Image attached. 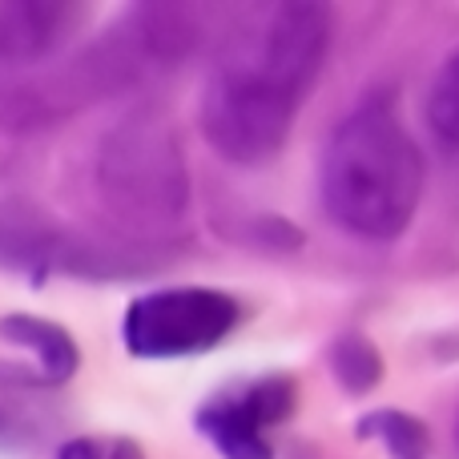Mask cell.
Instances as JSON below:
<instances>
[{
    "label": "cell",
    "mask_w": 459,
    "mask_h": 459,
    "mask_svg": "<svg viewBox=\"0 0 459 459\" xmlns=\"http://www.w3.org/2000/svg\"><path fill=\"white\" fill-rule=\"evenodd\" d=\"M202 21L190 4H137L93 45L77 48L61 69L37 81L0 85V121L48 126L85 105L109 101L129 89L182 69L198 48Z\"/></svg>",
    "instance_id": "2"
},
{
    "label": "cell",
    "mask_w": 459,
    "mask_h": 459,
    "mask_svg": "<svg viewBox=\"0 0 459 459\" xmlns=\"http://www.w3.org/2000/svg\"><path fill=\"white\" fill-rule=\"evenodd\" d=\"M0 339L13 347L29 351L37 359V387H61L77 375L81 367V347L61 323H48L37 315H4L0 318Z\"/></svg>",
    "instance_id": "9"
},
{
    "label": "cell",
    "mask_w": 459,
    "mask_h": 459,
    "mask_svg": "<svg viewBox=\"0 0 459 459\" xmlns=\"http://www.w3.org/2000/svg\"><path fill=\"white\" fill-rule=\"evenodd\" d=\"M0 266L24 274L29 282H45L48 274H109V254L97 242H81L65 226H56L40 206L24 198L0 202Z\"/></svg>",
    "instance_id": "7"
},
{
    "label": "cell",
    "mask_w": 459,
    "mask_h": 459,
    "mask_svg": "<svg viewBox=\"0 0 459 459\" xmlns=\"http://www.w3.org/2000/svg\"><path fill=\"white\" fill-rule=\"evenodd\" d=\"M359 439H379L395 459H423L431 452V431L423 420L399 411V407H379V411H367L355 423Z\"/></svg>",
    "instance_id": "11"
},
{
    "label": "cell",
    "mask_w": 459,
    "mask_h": 459,
    "mask_svg": "<svg viewBox=\"0 0 459 459\" xmlns=\"http://www.w3.org/2000/svg\"><path fill=\"white\" fill-rule=\"evenodd\" d=\"M423 117H428V129L436 134L439 145L459 150V48L431 77L428 97H423Z\"/></svg>",
    "instance_id": "12"
},
{
    "label": "cell",
    "mask_w": 459,
    "mask_h": 459,
    "mask_svg": "<svg viewBox=\"0 0 459 459\" xmlns=\"http://www.w3.org/2000/svg\"><path fill=\"white\" fill-rule=\"evenodd\" d=\"M326 363H331V375L351 399L371 395L375 387L387 375V363H383V351L375 347V339L359 331H347L339 339H331V351H326Z\"/></svg>",
    "instance_id": "10"
},
{
    "label": "cell",
    "mask_w": 459,
    "mask_h": 459,
    "mask_svg": "<svg viewBox=\"0 0 459 459\" xmlns=\"http://www.w3.org/2000/svg\"><path fill=\"white\" fill-rule=\"evenodd\" d=\"M334 37L315 0L246 4L210 53L198 126L230 166H266L286 150Z\"/></svg>",
    "instance_id": "1"
},
{
    "label": "cell",
    "mask_w": 459,
    "mask_h": 459,
    "mask_svg": "<svg viewBox=\"0 0 459 459\" xmlns=\"http://www.w3.org/2000/svg\"><path fill=\"white\" fill-rule=\"evenodd\" d=\"M299 407V383L290 375H258L230 383L194 415V428L218 447L222 459H274L266 431L286 423Z\"/></svg>",
    "instance_id": "6"
},
{
    "label": "cell",
    "mask_w": 459,
    "mask_h": 459,
    "mask_svg": "<svg viewBox=\"0 0 459 459\" xmlns=\"http://www.w3.org/2000/svg\"><path fill=\"white\" fill-rule=\"evenodd\" d=\"M242 323V302L214 286H166L129 302L121 342L134 359H194L222 347Z\"/></svg>",
    "instance_id": "5"
},
{
    "label": "cell",
    "mask_w": 459,
    "mask_h": 459,
    "mask_svg": "<svg viewBox=\"0 0 459 459\" xmlns=\"http://www.w3.org/2000/svg\"><path fill=\"white\" fill-rule=\"evenodd\" d=\"M89 4L69 0H16L0 4V69H32L65 48L85 32Z\"/></svg>",
    "instance_id": "8"
},
{
    "label": "cell",
    "mask_w": 459,
    "mask_h": 459,
    "mask_svg": "<svg viewBox=\"0 0 459 459\" xmlns=\"http://www.w3.org/2000/svg\"><path fill=\"white\" fill-rule=\"evenodd\" d=\"M97 190L134 234H158L190 214V166L182 134L161 105L126 113L97 150Z\"/></svg>",
    "instance_id": "4"
},
{
    "label": "cell",
    "mask_w": 459,
    "mask_h": 459,
    "mask_svg": "<svg viewBox=\"0 0 459 459\" xmlns=\"http://www.w3.org/2000/svg\"><path fill=\"white\" fill-rule=\"evenodd\" d=\"M455 447H459V415H455Z\"/></svg>",
    "instance_id": "15"
},
{
    "label": "cell",
    "mask_w": 459,
    "mask_h": 459,
    "mask_svg": "<svg viewBox=\"0 0 459 459\" xmlns=\"http://www.w3.org/2000/svg\"><path fill=\"white\" fill-rule=\"evenodd\" d=\"M56 459H145L137 452L134 439H93V436H81V439H65L56 447Z\"/></svg>",
    "instance_id": "14"
},
{
    "label": "cell",
    "mask_w": 459,
    "mask_h": 459,
    "mask_svg": "<svg viewBox=\"0 0 459 459\" xmlns=\"http://www.w3.org/2000/svg\"><path fill=\"white\" fill-rule=\"evenodd\" d=\"M40 436H45V420L24 399V387L0 383V452L24 455L40 444Z\"/></svg>",
    "instance_id": "13"
},
{
    "label": "cell",
    "mask_w": 459,
    "mask_h": 459,
    "mask_svg": "<svg viewBox=\"0 0 459 459\" xmlns=\"http://www.w3.org/2000/svg\"><path fill=\"white\" fill-rule=\"evenodd\" d=\"M428 166L391 93H371L331 129L318 158V198L339 230L395 242L415 222Z\"/></svg>",
    "instance_id": "3"
}]
</instances>
